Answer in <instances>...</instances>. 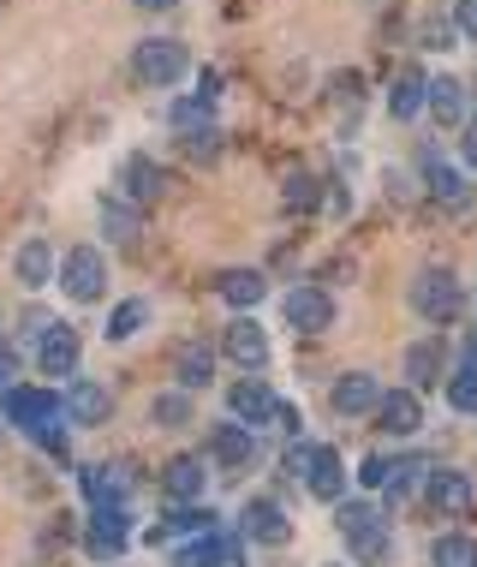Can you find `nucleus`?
Instances as JSON below:
<instances>
[{"label": "nucleus", "instance_id": "nucleus-1", "mask_svg": "<svg viewBox=\"0 0 477 567\" xmlns=\"http://www.w3.org/2000/svg\"><path fill=\"white\" fill-rule=\"evenodd\" d=\"M0 412H7V424H12V431L37 436L42 424L66 419V394H54V389H30V382H12V389L0 394Z\"/></svg>", "mask_w": 477, "mask_h": 567}, {"label": "nucleus", "instance_id": "nucleus-2", "mask_svg": "<svg viewBox=\"0 0 477 567\" xmlns=\"http://www.w3.org/2000/svg\"><path fill=\"white\" fill-rule=\"evenodd\" d=\"M412 311L424 317V323H454L459 311H466V293H459V281H454V269H418V281H412Z\"/></svg>", "mask_w": 477, "mask_h": 567}, {"label": "nucleus", "instance_id": "nucleus-3", "mask_svg": "<svg viewBox=\"0 0 477 567\" xmlns=\"http://www.w3.org/2000/svg\"><path fill=\"white\" fill-rule=\"evenodd\" d=\"M132 66H137V79H144L149 90H167V84H179L191 72V49L179 37H149V42H137Z\"/></svg>", "mask_w": 477, "mask_h": 567}, {"label": "nucleus", "instance_id": "nucleus-4", "mask_svg": "<svg viewBox=\"0 0 477 567\" xmlns=\"http://www.w3.org/2000/svg\"><path fill=\"white\" fill-rule=\"evenodd\" d=\"M107 287V257L102 245H72L66 257H60V293L72 305H96Z\"/></svg>", "mask_w": 477, "mask_h": 567}, {"label": "nucleus", "instance_id": "nucleus-5", "mask_svg": "<svg viewBox=\"0 0 477 567\" xmlns=\"http://www.w3.org/2000/svg\"><path fill=\"white\" fill-rule=\"evenodd\" d=\"M424 502H429L442 519H471V508H477L471 472H459V466H429V472H424Z\"/></svg>", "mask_w": 477, "mask_h": 567}, {"label": "nucleus", "instance_id": "nucleus-6", "mask_svg": "<svg viewBox=\"0 0 477 567\" xmlns=\"http://www.w3.org/2000/svg\"><path fill=\"white\" fill-rule=\"evenodd\" d=\"M239 538L245 544H263V549H281V544H292V514L274 496H251L239 508Z\"/></svg>", "mask_w": 477, "mask_h": 567}, {"label": "nucleus", "instance_id": "nucleus-7", "mask_svg": "<svg viewBox=\"0 0 477 567\" xmlns=\"http://www.w3.org/2000/svg\"><path fill=\"white\" fill-rule=\"evenodd\" d=\"M400 371H406V389H418V394H429L436 382H448V341H442V329L418 334V341L406 347V359H400Z\"/></svg>", "mask_w": 477, "mask_h": 567}, {"label": "nucleus", "instance_id": "nucleus-8", "mask_svg": "<svg viewBox=\"0 0 477 567\" xmlns=\"http://www.w3.org/2000/svg\"><path fill=\"white\" fill-rule=\"evenodd\" d=\"M221 352H227V359L239 364L245 377H257V371H263V364H269V334H263V323H257L251 311H239L234 323L221 329Z\"/></svg>", "mask_w": 477, "mask_h": 567}, {"label": "nucleus", "instance_id": "nucleus-9", "mask_svg": "<svg viewBox=\"0 0 477 567\" xmlns=\"http://www.w3.org/2000/svg\"><path fill=\"white\" fill-rule=\"evenodd\" d=\"M281 317L292 334H329L334 329V299L329 287H292V293L281 299Z\"/></svg>", "mask_w": 477, "mask_h": 567}, {"label": "nucleus", "instance_id": "nucleus-10", "mask_svg": "<svg viewBox=\"0 0 477 567\" xmlns=\"http://www.w3.org/2000/svg\"><path fill=\"white\" fill-rule=\"evenodd\" d=\"M274 389L263 377H239L234 389H227V419L234 424H251V431H263V424H274Z\"/></svg>", "mask_w": 477, "mask_h": 567}, {"label": "nucleus", "instance_id": "nucleus-11", "mask_svg": "<svg viewBox=\"0 0 477 567\" xmlns=\"http://www.w3.org/2000/svg\"><path fill=\"white\" fill-rule=\"evenodd\" d=\"M376 406H382V382L371 371H346L329 389V412H334V419H376Z\"/></svg>", "mask_w": 477, "mask_h": 567}, {"label": "nucleus", "instance_id": "nucleus-12", "mask_svg": "<svg viewBox=\"0 0 477 567\" xmlns=\"http://www.w3.org/2000/svg\"><path fill=\"white\" fill-rule=\"evenodd\" d=\"M376 431H388V436H418L424 431V394L418 389H382V406H376Z\"/></svg>", "mask_w": 477, "mask_h": 567}, {"label": "nucleus", "instance_id": "nucleus-13", "mask_svg": "<svg viewBox=\"0 0 477 567\" xmlns=\"http://www.w3.org/2000/svg\"><path fill=\"white\" fill-rule=\"evenodd\" d=\"M79 329L72 323H49L37 334V371L42 377H79Z\"/></svg>", "mask_w": 477, "mask_h": 567}, {"label": "nucleus", "instance_id": "nucleus-14", "mask_svg": "<svg viewBox=\"0 0 477 567\" xmlns=\"http://www.w3.org/2000/svg\"><path fill=\"white\" fill-rule=\"evenodd\" d=\"M79 489L90 508H132V472L126 466H79Z\"/></svg>", "mask_w": 477, "mask_h": 567}, {"label": "nucleus", "instance_id": "nucleus-15", "mask_svg": "<svg viewBox=\"0 0 477 567\" xmlns=\"http://www.w3.org/2000/svg\"><path fill=\"white\" fill-rule=\"evenodd\" d=\"M304 489H311L317 502H346V460H341V449L334 442H317L311 449V472H304Z\"/></svg>", "mask_w": 477, "mask_h": 567}, {"label": "nucleus", "instance_id": "nucleus-16", "mask_svg": "<svg viewBox=\"0 0 477 567\" xmlns=\"http://www.w3.org/2000/svg\"><path fill=\"white\" fill-rule=\"evenodd\" d=\"M107 412H114V394L90 377H72V389H66V424L72 431H96V424H107Z\"/></svg>", "mask_w": 477, "mask_h": 567}, {"label": "nucleus", "instance_id": "nucleus-17", "mask_svg": "<svg viewBox=\"0 0 477 567\" xmlns=\"http://www.w3.org/2000/svg\"><path fill=\"white\" fill-rule=\"evenodd\" d=\"M234 561H239V538H227V532L186 538V544H174V556H167V567H234Z\"/></svg>", "mask_w": 477, "mask_h": 567}, {"label": "nucleus", "instance_id": "nucleus-18", "mask_svg": "<svg viewBox=\"0 0 477 567\" xmlns=\"http://www.w3.org/2000/svg\"><path fill=\"white\" fill-rule=\"evenodd\" d=\"M209 454L221 460L227 472H245L257 460V431H251V424H234V419L215 424V431H209Z\"/></svg>", "mask_w": 477, "mask_h": 567}, {"label": "nucleus", "instance_id": "nucleus-19", "mask_svg": "<svg viewBox=\"0 0 477 567\" xmlns=\"http://www.w3.org/2000/svg\"><path fill=\"white\" fill-rule=\"evenodd\" d=\"M204 484H209V466L197 454H179V460H167V472H162V496L174 502H204Z\"/></svg>", "mask_w": 477, "mask_h": 567}, {"label": "nucleus", "instance_id": "nucleus-20", "mask_svg": "<svg viewBox=\"0 0 477 567\" xmlns=\"http://www.w3.org/2000/svg\"><path fill=\"white\" fill-rule=\"evenodd\" d=\"M215 382V352L209 347H197V341H186L174 352V389H186V394H204Z\"/></svg>", "mask_w": 477, "mask_h": 567}, {"label": "nucleus", "instance_id": "nucleus-21", "mask_svg": "<svg viewBox=\"0 0 477 567\" xmlns=\"http://www.w3.org/2000/svg\"><path fill=\"white\" fill-rule=\"evenodd\" d=\"M424 109H429V79H424L418 66H406V72L388 84V114H394V120H418Z\"/></svg>", "mask_w": 477, "mask_h": 567}, {"label": "nucleus", "instance_id": "nucleus-22", "mask_svg": "<svg viewBox=\"0 0 477 567\" xmlns=\"http://www.w3.org/2000/svg\"><path fill=\"white\" fill-rule=\"evenodd\" d=\"M12 275L37 293V287H49L54 281V245L49 239H24L19 245V257H12Z\"/></svg>", "mask_w": 477, "mask_h": 567}, {"label": "nucleus", "instance_id": "nucleus-23", "mask_svg": "<svg viewBox=\"0 0 477 567\" xmlns=\"http://www.w3.org/2000/svg\"><path fill=\"white\" fill-rule=\"evenodd\" d=\"M429 567H477V538L466 526L436 532V538H429Z\"/></svg>", "mask_w": 477, "mask_h": 567}, {"label": "nucleus", "instance_id": "nucleus-24", "mask_svg": "<svg viewBox=\"0 0 477 567\" xmlns=\"http://www.w3.org/2000/svg\"><path fill=\"white\" fill-rule=\"evenodd\" d=\"M120 186H126L132 204H149L162 186H167V174H162V162H149V156H132L126 167H120Z\"/></svg>", "mask_w": 477, "mask_h": 567}, {"label": "nucleus", "instance_id": "nucleus-25", "mask_svg": "<svg viewBox=\"0 0 477 567\" xmlns=\"http://www.w3.org/2000/svg\"><path fill=\"white\" fill-rule=\"evenodd\" d=\"M371 526H388V514H382L376 502H359V496L334 502V532H341V538H359V532H371Z\"/></svg>", "mask_w": 477, "mask_h": 567}, {"label": "nucleus", "instance_id": "nucleus-26", "mask_svg": "<svg viewBox=\"0 0 477 567\" xmlns=\"http://www.w3.org/2000/svg\"><path fill=\"white\" fill-rule=\"evenodd\" d=\"M263 293H269V281L257 269H227L221 275V299L234 305V311H251V305H263Z\"/></svg>", "mask_w": 477, "mask_h": 567}, {"label": "nucleus", "instance_id": "nucleus-27", "mask_svg": "<svg viewBox=\"0 0 477 567\" xmlns=\"http://www.w3.org/2000/svg\"><path fill=\"white\" fill-rule=\"evenodd\" d=\"M149 419H156L162 431H186V424H197V401L186 389H167V394L149 401Z\"/></svg>", "mask_w": 477, "mask_h": 567}, {"label": "nucleus", "instance_id": "nucleus-28", "mask_svg": "<svg viewBox=\"0 0 477 567\" xmlns=\"http://www.w3.org/2000/svg\"><path fill=\"white\" fill-rule=\"evenodd\" d=\"M346 549H352V567H388L394 561L388 526H371V532H359V538H346Z\"/></svg>", "mask_w": 477, "mask_h": 567}, {"label": "nucleus", "instance_id": "nucleus-29", "mask_svg": "<svg viewBox=\"0 0 477 567\" xmlns=\"http://www.w3.org/2000/svg\"><path fill=\"white\" fill-rule=\"evenodd\" d=\"M442 394H448V406L459 419H477V364H454L448 382H442Z\"/></svg>", "mask_w": 477, "mask_h": 567}, {"label": "nucleus", "instance_id": "nucleus-30", "mask_svg": "<svg viewBox=\"0 0 477 567\" xmlns=\"http://www.w3.org/2000/svg\"><path fill=\"white\" fill-rule=\"evenodd\" d=\"M137 329H149V299H120L107 311V341H132Z\"/></svg>", "mask_w": 477, "mask_h": 567}, {"label": "nucleus", "instance_id": "nucleus-31", "mask_svg": "<svg viewBox=\"0 0 477 567\" xmlns=\"http://www.w3.org/2000/svg\"><path fill=\"white\" fill-rule=\"evenodd\" d=\"M429 109H436L442 126H459V114H466V84L459 79H429Z\"/></svg>", "mask_w": 477, "mask_h": 567}, {"label": "nucleus", "instance_id": "nucleus-32", "mask_svg": "<svg viewBox=\"0 0 477 567\" xmlns=\"http://www.w3.org/2000/svg\"><path fill=\"white\" fill-rule=\"evenodd\" d=\"M126 538H132V532H107V526H84V556H90V561H107V567H114L120 556H126Z\"/></svg>", "mask_w": 477, "mask_h": 567}, {"label": "nucleus", "instance_id": "nucleus-33", "mask_svg": "<svg viewBox=\"0 0 477 567\" xmlns=\"http://www.w3.org/2000/svg\"><path fill=\"white\" fill-rule=\"evenodd\" d=\"M418 167H424V186L436 192L442 204H459V197H466V186H459V174H454V167H442L436 156H429V150L418 156Z\"/></svg>", "mask_w": 477, "mask_h": 567}, {"label": "nucleus", "instance_id": "nucleus-34", "mask_svg": "<svg viewBox=\"0 0 477 567\" xmlns=\"http://www.w3.org/2000/svg\"><path fill=\"white\" fill-rule=\"evenodd\" d=\"M102 227H107V239H137V209L126 197H102Z\"/></svg>", "mask_w": 477, "mask_h": 567}, {"label": "nucleus", "instance_id": "nucleus-35", "mask_svg": "<svg viewBox=\"0 0 477 567\" xmlns=\"http://www.w3.org/2000/svg\"><path fill=\"white\" fill-rule=\"evenodd\" d=\"M459 24L454 19H442V12H429V19L418 24V42H424V49H436V54H448V49H459Z\"/></svg>", "mask_w": 477, "mask_h": 567}, {"label": "nucleus", "instance_id": "nucleus-36", "mask_svg": "<svg viewBox=\"0 0 477 567\" xmlns=\"http://www.w3.org/2000/svg\"><path fill=\"white\" fill-rule=\"evenodd\" d=\"M174 132H179V137L209 132V102H204V96H186V102H179V109H174Z\"/></svg>", "mask_w": 477, "mask_h": 567}, {"label": "nucleus", "instance_id": "nucleus-37", "mask_svg": "<svg viewBox=\"0 0 477 567\" xmlns=\"http://www.w3.org/2000/svg\"><path fill=\"white\" fill-rule=\"evenodd\" d=\"M281 204H287V209H299V216H304V209H317V179H311V174H287Z\"/></svg>", "mask_w": 477, "mask_h": 567}, {"label": "nucleus", "instance_id": "nucleus-38", "mask_svg": "<svg viewBox=\"0 0 477 567\" xmlns=\"http://www.w3.org/2000/svg\"><path fill=\"white\" fill-rule=\"evenodd\" d=\"M388 472H394V460H388V454H371V460L359 466V484H364V489H388Z\"/></svg>", "mask_w": 477, "mask_h": 567}, {"label": "nucleus", "instance_id": "nucleus-39", "mask_svg": "<svg viewBox=\"0 0 477 567\" xmlns=\"http://www.w3.org/2000/svg\"><path fill=\"white\" fill-rule=\"evenodd\" d=\"M37 449H42V454H54V460H66V424H60V419H54V424H42V431H37Z\"/></svg>", "mask_w": 477, "mask_h": 567}, {"label": "nucleus", "instance_id": "nucleus-40", "mask_svg": "<svg viewBox=\"0 0 477 567\" xmlns=\"http://www.w3.org/2000/svg\"><path fill=\"white\" fill-rule=\"evenodd\" d=\"M274 424H281V431H287L292 442H304V412L292 406V401H281V406H274Z\"/></svg>", "mask_w": 477, "mask_h": 567}, {"label": "nucleus", "instance_id": "nucleus-41", "mask_svg": "<svg viewBox=\"0 0 477 567\" xmlns=\"http://www.w3.org/2000/svg\"><path fill=\"white\" fill-rule=\"evenodd\" d=\"M311 449H317V442H287L281 466H287V472H299V478H304V472H311Z\"/></svg>", "mask_w": 477, "mask_h": 567}, {"label": "nucleus", "instance_id": "nucleus-42", "mask_svg": "<svg viewBox=\"0 0 477 567\" xmlns=\"http://www.w3.org/2000/svg\"><path fill=\"white\" fill-rule=\"evenodd\" d=\"M454 24L466 42H477V0H454Z\"/></svg>", "mask_w": 477, "mask_h": 567}, {"label": "nucleus", "instance_id": "nucleus-43", "mask_svg": "<svg viewBox=\"0 0 477 567\" xmlns=\"http://www.w3.org/2000/svg\"><path fill=\"white\" fill-rule=\"evenodd\" d=\"M12 371H19V352H12V341H0V394L12 389V382H7Z\"/></svg>", "mask_w": 477, "mask_h": 567}, {"label": "nucleus", "instance_id": "nucleus-44", "mask_svg": "<svg viewBox=\"0 0 477 567\" xmlns=\"http://www.w3.org/2000/svg\"><path fill=\"white\" fill-rule=\"evenodd\" d=\"M459 150H466V162H471V167H477V126H471V132H466V144H459Z\"/></svg>", "mask_w": 477, "mask_h": 567}, {"label": "nucleus", "instance_id": "nucleus-45", "mask_svg": "<svg viewBox=\"0 0 477 567\" xmlns=\"http://www.w3.org/2000/svg\"><path fill=\"white\" fill-rule=\"evenodd\" d=\"M144 12H167V7H179V0H137Z\"/></svg>", "mask_w": 477, "mask_h": 567}, {"label": "nucleus", "instance_id": "nucleus-46", "mask_svg": "<svg viewBox=\"0 0 477 567\" xmlns=\"http://www.w3.org/2000/svg\"><path fill=\"white\" fill-rule=\"evenodd\" d=\"M329 567H341V561H329Z\"/></svg>", "mask_w": 477, "mask_h": 567}]
</instances>
